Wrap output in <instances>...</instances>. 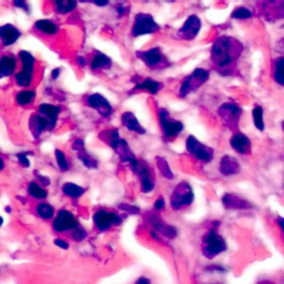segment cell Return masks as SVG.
<instances>
[{
  "mask_svg": "<svg viewBox=\"0 0 284 284\" xmlns=\"http://www.w3.org/2000/svg\"><path fill=\"white\" fill-rule=\"evenodd\" d=\"M244 47L237 38L220 36L211 47V62L213 68L222 75H231L238 66Z\"/></svg>",
  "mask_w": 284,
  "mask_h": 284,
  "instance_id": "1",
  "label": "cell"
},
{
  "mask_svg": "<svg viewBox=\"0 0 284 284\" xmlns=\"http://www.w3.org/2000/svg\"><path fill=\"white\" fill-rule=\"evenodd\" d=\"M226 248H228V246H226L225 240L216 232L214 228L209 230L204 234L202 239V254L207 259H214L215 256L225 252Z\"/></svg>",
  "mask_w": 284,
  "mask_h": 284,
  "instance_id": "2",
  "label": "cell"
},
{
  "mask_svg": "<svg viewBox=\"0 0 284 284\" xmlns=\"http://www.w3.org/2000/svg\"><path fill=\"white\" fill-rule=\"evenodd\" d=\"M194 200V193L191 185L188 182H181L173 190L171 195V207L173 210H181V209L191 206Z\"/></svg>",
  "mask_w": 284,
  "mask_h": 284,
  "instance_id": "3",
  "label": "cell"
},
{
  "mask_svg": "<svg viewBox=\"0 0 284 284\" xmlns=\"http://www.w3.org/2000/svg\"><path fill=\"white\" fill-rule=\"evenodd\" d=\"M209 77H210V72L203 68H197L193 70V72L188 75L182 82V86L180 89V96L185 97L189 93L197 91L198 89L206 83Z\"/></svg>",
  "mask_w": 284,
  "mask_h": 284,
  "instance_id": "4",
  "label": "cell"
},
{
  "mask_svg": "<svg viewBox=\"0 0 284 284\" xmlns=\"http://www.w3.org/2000/svg\"><path fill=\"white\" fill-rule=\"evenodd\" d=\"M217 113H219L222 121L224 122L225 126L228 127L230 130H238L240 118H241L242 114L241 106L233 104V102H225V104L220 106Z\"/></svg>",
  "mask_w": 284,
  "mask_h": 284,
  "instance_id": "5",
  "label": "cell"
},
{
  "mask_svg": "<svg viewBox=\"0 0 284 284\" xmlns=\"http://www.w3.org/2000/svg\"><path fill=\"white\" fill-rule=\"evenodd\" d=\"M185 146L189 153L192 154L195 159H198L201 162L209 163L214 158V150L210 148V146L201 143L193 136L188 137V139L185 141Z\"/></svg>",
  "mask_w": 284,
  "mask_h": 284,
  "instance_id": "6",
  "label": "cell"
},
{
  "mask_svg": "<svg viewBox=\"0 0 284 284\" xmlns=\"http://www.w3.org/2000/svg\"><path fill=\"white\" fill-rule=\"evenodd\" d=\"M159 119L160 123H161L163 135L167 139H175L179 133L183 130V123L178 120L171 119L170 114H169L166 109H160L159 111Z\"/></svg>",
  "mask_w": 284,
  "mask_h": 284,
  "instance_id": "7",
  "label": "cell"
},
{
  "mask_svg": "<svg viewBox=\"0 0 284 284\" xmlns=\"http://www.w3.org/2000/svg\"><path fill=\"white\" fill-rule=\"evenodd\" d=\"M157 30H159V25L154 21L152 16L148 15V13H139V15H137L132 29V35L135 37L153 34Z\"/></svg>",
  "mask_w": 284,
  "mask_h": 284,
  "instance_id": "8",
  "label": "cell"
},
{
  "mask_svg": "<svg viewBox=\"0 0 284 284\" xmlns=\"http://www.w3.org/2000/svg\"><path fill=\"white\" fill-rule=\"evenodd\" d=\"M122 217L114 212H108L106 210H100L93 215V222L96 228L99 231L109 230L112 225H118L121 223Z\"/></svg>",
  "mask_w": 284,
  "mask_h": 284,
  "instance_id": "9",
  "label": "cell"
},
{
  "mask_svg": "<svg viewBox=\"0 0 284 284\" xmlns=\"http://www.w3.org/2000/svg\"><path fill=\"white\" fill-rule=\"evenodd\" d=\"M257 6L260 7L261 15L266 20L277 21L284 19V1L260 2Z\"/></svg>",
  "mask_w": 284,
  "mask_h": 284,
  "instance_id": "10",
  "label": "cell"
},
{
  "mask_svg": "<svg viewBox=\"0 0 284 284\" xmlns=\"http://www.w3.org/2000/svg\"><path fill=\"white\" fill-rule=\"evenodd\" d=\"M52 226L57 232H66V231L74 230L75 228H78L79 224L72 213L67 210H60L58 212L56 219L53 220Z\"/></svg>",
  "mask_w": 284,
  "mask_h": 284,
  "instance_id": "11",
  "label": "cell"
},
{
  "mask_svg": "<svg viewBox=\"0 0 284 284\" xmlns=\"http://www.w3.org/2000/svg\"><path fill=\"white\" fill-rule=\"evenodd\" d=\"M201 19L197 15H191L178 31V36L181 39L192 40L198 36L200 29H201Z\"/></svg>",
  "mask_w": 284,
  "mask_h": 284,
  "instance_id": "12",
  "label": "cell"
},
{
  "mask_svg": "<svg viewBox=\"0 0 284 284\" xmlns=\"http://www.w3.org/2000/svg\"><path fill=\"white\" fill-rule=\"evenodd\" d=\"M87 102L89 106L96 109L102 117H108L112 111V106H110L108 100L99 93H93V95L89 96Z\"/></svg>",
  "mask_w": 284,
  "mask_h": 284,
  "instance_id": "13",
  "label": "cell"
},
{
  "mask_svg": "<svg viewBox=\"0 0 284 284\" xmlns=\"http://www.w3.org/2000/svg\"><path fill=\"white\" fill-rule=\"evenodd\" d=\"M137 56L150 68L158 67L164 61V57L159 48H151L146 51H139L137 52Z\"/></svg>",
  "mask_w": 284,
  "mask_h": 284,
  "instance_id": "14",
  "label": "cell"
},
{
  "mask_svg": "<svg viewBox=\"0 0 284 284\" xmlns=\"http://www.w3.org/2000/svg\"><path fill=\"white\" fill-rule=\"evenodd\" d=\"M230 144L240 154H248L251 151V141L241 132H235L231 137Z\"/></svg>",
  "mask_w": 284,
  "mask_h": 284,
  "instance_id": "15",
  "label": "cell"
},
{
  "mask_svg": "<svg viewBox=\"0 0 284 284\" xmlns=\"http://www.w3.org/2000/svg\"><path fill=\"white\" fill-rule=\"evenodd\" d=\"M222 203L224 208L229 210H246V209H251L252 204L248 202L247 200H243L238 195L225 193L222 197Z\"/></svg>",
  "mask_w": 284,
  "mask_h": 284,
  "instance_id": "16",
  "label": "cell"
},
{
  "mask_svg": "<svg viewBox=\"0 0 284 284\" xmlns=\"http://www.w3.org/2000/svg\"><path fill=\"white\" fill-rule=\"evenodd\" d=\"M240 170H241V166H240V163L235 158L231 157V155H224L221 159L219 164V171L221 175L225 177L235 176L238 175Z\"/></svg>",
  "mask_w": 284,
  "mask_h": 284,
  "instance_id": "17",
  "label": "cell"
},
{
  "mask_svg": "<svg viewBox=\"0 0 284 284\" xmlns=\"http://www.w3.org/2000/svg\"><path fill=\"white\" fill-rule=\"evenodd\" d=\"M20 36L21 33L15 26L4 25L0 27V40H1L3 46H11L20 38Z\"/></svg>",
  "mask_w": 284,
  "mask_h": 284,
  "instance_id": "18",
  "label": "cell"
},
{
  "mask_svg": "<svg viewBox=\"0 0 284 284\" xmlns=\"http://www.w3.org/2000/svg\"><path fill=\"white\" fill-rule=\"evenodd\" d=\"M29 127L35 138L40 137V135H41L44 130H51L50 124L47 121V119H44L42 115H40L39 113H35L31 115L29 120Z\"/></svg>",
  "mask_w": 284,
  "mask_h": 284,
  "instance_id": "19",
  "label": "cell"
},
{
  "mask_svg": "<svg viewBox=\"0 0 284 284\" xmlns=\"http://www.w3.org/2000/svg\"><path fill=\"white\" fill-rule=\"evenodd\" d=\"M60 112V106L49 105V104H42L39 106V114L42 115L44 119L50 124V129L52 130L56 127L58 114Z\"/></svg>",
  "mask_w": 284,
  "mask_h": 284,
  "instance_id": "20",
  "label": "cell"
},
{
  "mask_svg": "<svg viewBox=\"0 0 284 284\" xmlns=\"http://www.w3.org/2000/svg\"><path fill=\"white\" fill-rule=\"evenodd\" d=\"M121 121L128 130L140 133V135H144L145 133V129L141 126L140 122L136 118V115L131 112H124L121 117Z\"/></svg>",
  "mask_w": 284,
  "mask_h": 284,
  "instance_id": "21",
  "label": "cell"
},
{
  "mask_svg": "<svg viewBox=\"0 0 284 284\" xmlns=\"http://www.w3.org/2000/svg\"><path fill=\"white\" fill-rule=\"evenodd\" d=\"M17 62L12 56H3L0 58V79L9 77L16 70Z\"/></svg>",
  "mask_w": 284,
  "mask_h": 284,
  "instance_id": "22",
  "label": "cell"
},
{
  "mask_svg": "<svg viewBox=\"0 0 284 284\" xmlns=\"http://www.w3.org/2000/svg\"><path fill=\"white\" fill-rule=\"evenodd\" d=\"M273 79L280 86L284 87V56L273 60Z\"/></svg>",
  "mask_w": 284,
  "mask_h": 284,
  "instance_id": "23",
  "label": "cell"
},
{
  "mask_svg": "<svg viewBox=\"0 0 284 284\" xmlns=\"http://www.w3.org/2000/svg\"><path fill=\"white\" fill-rule=\"evenodd\" d=\"M19 58L22 62V66H24V69H22V71H24V72L29 73V74H34V70H35V58H34V56L28 51L21 50L19 52Z\"/></svg>",
  "mask_w": 284,
  "mask_h": 284,
  "instance_id": "24",
  "label": "cell"
},
{
  "mask_svg": "<svg viewBox=\"0 0 284 284\" xmlns=\"http://www.w3.org/2000/svg\"><path fill=\"white\" fill-rule=\"evenodd\" d=\"M161 83L155 81L153 79H145L143 82H141L139 84H137L135 87V90H146L149 91L150 93H152V95H155V93H158L160 89H161Z\"/></svg>",
  "mask_w": 284,
  "mask_h": 284,
  "instance_id": "25",
  "label": "cell"
},
{
  "mask_svg": "<svg viewBox=\"0 0 284 284\" xmlns=\"http://www.w3.org/2000/svg\"><path fill=\"white\" fill-rule=\"evenodd\" d=\"M111 65H112V61L109 57H106L104 53H98L96 57L93 58V60L91 61V68L93 70L97 69H109Z\"/></svg>",
  "mask_w": 284,
  "mask_h": 284,
  "instance_id": "26",
  "label": "cell"
},
{
  "mask_svg": "<svg viewBox=\"0 0 284 284\" xmlns=\"http://www.w3.org/2000/svg\"><path fill=\"white\" fill-rule=\"evenodd\" d=\"M36 29L46 35H56L58 33V26L50 20H38L35 24Z\"/></svg>",
  "mask_w": 284,
  "mask_h": 284,
  "instance_id": "27",
  "label": "cell"
},
{
  "mask_svg": "<svg viewBox=\"0 0 284 284\" xmlns=\"http://www.w3.org/2000/svg\"><path fill=\"white\" fill-rule=\"evenodd\" d=\"M62 191L66 195H68L70 198H79L81 197L84 192V189L79 186L78 184H74L72 182H67L62 186Z\"/></svg>",
  "mask_w": 284,
  "mask_h": 284,
  "instance_id": "28",
  "label": "cell"
},
{
  "mask_svg": "<svg viewBox=\"0 0 284 284\" xmlns=\"http://www.w3.org/2000/svg\"><path fill=\"white\" fill-rule=\"evenodd\" d=\"M36 210L38 215L44 220H50L55 215V209L49 203H39Z\"/></svg>",
  "mask_w": 284,
  "mask_h": 284,
  "instance_id": "29",
  "label": "cell"
},
{
  "mask_svg": "<svg viewBox=\"0 0 284 284\" xmlns=\"http://www.w3.org/2000/svg\"><path fill=\"white\" fill-rule=\"evenodd\" d=\"M253 115V122L257 130L263 131L264 130V120H263V109L261 106H255L252 111Z\"/></svg>",
  "mask_w": 284,
  "mask_h": 284,
  "instance_id": "30",
  "label": "cell"
},
{
  "mask_svg": "<svg viewBox=\"0 0 284 284\" xmlns=\"http://www.w3.org/2000/svg\"><path fill=\"white\" fill-rule=\"evenodd\" d=\"M28 192H29V194H30L33 198H35V199H40V200L46 199L47 195H48L47 191L44 190V189H42L41 186L36 183V182H31V183H29Z\"/></svg>",
  "mask_w": 284,
  "mask_h": 284,
  "instance_id": "31",
  "label": "cell"
},
{
  "mask_svg": "<svg viewBox=\"0 0 284 284\" xmlns=\"http://www.w3.org/2000/svg\"><path fill=\"white\" fill-rule=\"evenodd\" d=\"M36 98V92L34 90H24L18 93L16 97V100L18 105L26 106L29 105L30 102H33Z\"/></svg>",
  "mask_w": 284,
  "mask_h": 284,
  "instance_id": "32",
  "label": "cell"
},
{
  "mask_svg": "<svg viewBox=\"0 0 284 284\" xmlns=\"http://www.w3.org/2000/svg\"><path fill=\"white\" fill-rule=\"evenodd\" d=\"M56 10L59 13H68L71 12L77 7V2L70 1V0H59L56 1Z\"/></svg>",
  "mask_w": 284,
  "mask_h": 284,
  "instance_id": "33",
  "label": "cell"
},
{
  "mask_svg": "<svg viewBox=\"0 0 284 284\" xmlns=\"http://www.w3.org/2000/svg\"><path fill=\"white\" fill-rule=\"evenodd\" d=\"M78 158L81 160V162L88 169H97V167H98L97 160H95L92 157H90V155H89L86 152V150H84V149L78 151Z\"/></svg>",
  "mask_w": 284,
  "mask_h": 284,
  "instance_id": "34",
  "label": "cell"
},
{
  "mask_svg": "<svg viewBox=\"0 0 284 284\" xmlns=\"http://www.w3.org/2000/svg\"><path fill=\"white\" fill-rule=\"evenodd\" d=\"M231 17H232L233 19L247 20V19H250V18L252 17V12L250 9H248L246 7H239L232 12Z\"/></svg>",
  "mask_w": 284,
  "mask_h": 284,
  "instance_id": "35",
  "label": "cell"
},
{
  "mask_svg": "<svg viewBox=\"0 0 284 284\" xmlns=\"http://www.w3.org/2000/svg\"><path fill=\"white\" fill-rule=\"evenodd\" d=\"M16 81L20 87H29L33 82V74H29L24 71H20L16 74Z\"/></svg>",
  "mask_w": 284,
  "mask_h": 284,
  "instance_id": "36",
  "label": "cell"
},
{
  "mask_svg": "<svg viewBox=\"0 0 284 284\" xmlns=\"http://www.w3.org/2000/svg\"><path fill=\"white\" fill-rule=\"evenodd\" d=\"M55 155H56L58 166L60 167L61 171H68L69 170V164H68V161H67L65 154L62 153V151L59 149H57L55 151Z\"/></svg>",
  "mask_w": 284,
  "mask_h": 284,
  "instance_id": "37",
  "label": "cell"
},
{
  "mask_svg": "<svg viewBox=\"0 0 284 284\" xmlns=\"http://www.w3.org/2000/svg\"><path fill=\"white\" fill-rule=\"evenodd\" d=\"M158 167L160 169V171H161L162 175L167 178V179H173V175L170 170V168L168 166V162L166 160L162 159V158H159L158 159Z\"/></svg>",
  "mask_w": 284,
  "mask_h": 284,
  "instance_id": "38",
  "label": "cell"
},
{
  "mask_svg": "<svg viewBox=\"0 0 284 284\" xmlns=\"http://www.w3.org/2000/svg\"><path fill=\"white\" fill-rule=\"evenodd\" d=\"M154 188V183L151 176L141 178V190L143 193H149Z\"/></svg>",
  "mask_w": 284,
  "mask_h": 284,
  "instance_id": "39",
  "label": "cell"
},
{
  "mask_svg": "<svg viewBox=\"0 0 284 284\" xmlns=\"http://www.w3.org/2000/svg\"><path fill=\"white\" fill-rule=\"evenodd\" d=\"M71 237L73 238V240H77V241H82V240L86 239L87 232H86V230H83L82 228L78 226V228H75L74 230H72Z\"/></svg>",
  "mask_w": 284,
  "mask_h": 284,
  "instance_id": "40",
  "label": "cell"
},
{
  "mask_svg": "<svg viewBox=\"0 0 284 284\" xmlns=\"http://www.w3.org/2000/svg\"><path fill=\"white\" fill-rule=\"evenodd\" d=\"M17 157H18V160H19V163L21 164L22 167L28 168L30 166L29 160H28V158H27V153H18Z\"/></svg>",
  "mask_w": 284,
  "mask_h": 284,
  "instance_id": "41",
  "label": "cell"
},
{
  "mask_svg": "<svg viewBox=\"0 0 284 284\" xmlns=\"http://www.w3.org/2000/svg\"><path fill=\"white\" fill-rule=\"evenodd\" d=\"M55 244H56V246L59 247V248H64V250H67V248H69V244L67 243V242H65V241H62V240H60V239H56L55 240Z\"/></svg>",
  "mask_w": 284,
  "mask_h": 284,
  "instance_id": "42",
  "label": "cell"
},
{
  "mask_svg": "<svg viewBox=\"0 0 284 284\" xmlns=\"http://www.w3.org/2000/svg\"><path fill=\"white\" fill-rule=\"evenodd\" d=\"M164 200L162 198H159L157 201L154 202V208L157 209V210H162V209L164 208Z\"/></svg>",
  "mask_w": 284,
  "mask_h": 284,
  "instance_id": "43",
  "label": "cell"
},
{
  "mask_svg": "<svg viewBox=\"0 0 284 284\" xmlns=\"http://www.w3.org/2000/svg\"><path fill=\"white\" fill-rule=\"evenodd\" d=\"M13 4H15L16 7H19L21 9H24V10H26L27 12H29L28 4H27L25 1H15V2H13Z\"/></svg>",
  "mask_w": 284,
  "mask_h": 284,
  "instance_id": "44",
  "label": "cell"
},
{
  "mask_svg": "<svg viewBox=\"0 0 284 284\" xmlns=\"http://www.w3.org/2000/svg\"><path fill=\"white\" fill-rule=\"evenodd\" d=\"M73 149L75 150H83L84 149V143H83V141L82 140H75L74 141V143H73Z\"/></svg>",
  "mask_w": 284,
  "mask_h": 284,
  "instance_id": "45",
  "label": "cell"
},
{
  "mask_svg": "<svg viewBox=\"0 0 284 284\" xmlns=\"http://www.w3.org/2000/svg\"><path fill=\"white\" fill-rule=\"evenodd\" d=\"M119 208H121L123 209V210H126V211H129V212H131V213H136L139 211V209H137L136 207H131V206H120Z\"/></svg>",
  "mask_w": 284,
  "mask_h": 284,
  "instance_id": "46",
  "label": "cell"
},
{
  "mask_svg": "<svg viewBox=\"0 0 284 284\" xmlns=\"http://www.w3.org/2000/svg\"><path fill=\"white\" fill-rule=\"evenodd\" d=\"M59 74H60V69L59 68L53 69L52 72H51V78L52 79H57L58 77H59Z\"/></svg>",
  "mask_w": 284,
  "mask_h": 284,
  "instance_id": "47",
  "label": "cell"
},
{
  "mask_svg": "<svg viewBox=\"0 0 284 284\" xmlns=\"http://www.w3.org/2000/svg\"><path fill=\"white\" fill-rule=\"evenodd\" d=\"M278 224H279V226L280 228H281V230H282V232L284 233V217H278Z\"/></svg>",
  "mask_w": 284,
  "mask_h": 284,
  "instance_id": "48",
  "label": "cell"
},
{
  "mask_svg": "<svg viewBox=\"0 0 284 284\" xmlns=\"http://www.w3.org/2000/svg\"><path fill=\"white\" fill-rule=\"evenodd\" d=\"M137 284H150V281H149L148 279H145V278H140L139 280H138Z\"/></svg>",
  "mask_w": 284,
  "mask_h": 284,
  "instance_id": "49",
  "label": "cell"
},
{
  "mask_svg": "<svg viewBox=\"0 0 284 284\" xmlns=\"http://www.w3.org/2000/svg\"><path fill=\"white\" fill-rule=\"evenodd\" d=\"M77 61H78V64L80 65V66H86V59H84V58H82V57H78L77 58Z\"/></svg>",
  "mask_w": 284,
  "mask_h": 284,
  "instance_id": "50",
  "label": "cell"
},
{
  "mask_svg": "<svg viewBox=\"0 0 284 284\" xmlns=\"http://www.w3.org/2000/svg\"><path fill=\"white\" fill-rule=\"evenodd\" d=\"M95 4H97V6H100V7H104V6H106V4H108V1H100V2H98V1H95L93 2Z\"/></svg>",
  "mask_w": 284,
  "mask_h": 284,
  "instance_id": "51",
  "label": "cell"
},
{
  "mask_svg": "<svg viewBox=\"0 0 284 284\" xmlns=\"http://www.w3.org/2000/svg\"><path fill=\"white\" fill-rule=\"evenodd\" d=\"M3 167H4V164H3V160L1 159V157H0V171L2 170Z\"/></svg>",
  "mask_w": 284,
  "mask_h": 284,
  "instance_id": "52",
  "label": "cell"
},
{
  "mask_svg": "<svg viewBox=\"0 0 284 284\" xmlns=\"http://www.w3.org/2000/svg\"><path fill=\"white\" fill-rule=\"evenodd\" d=\"M257 284H273V283H271V282H269V281H261V282H259Z\"/></svg>",
  "mask_w": 284,
  "mask_h": 284,
  "instance_id": "53",
  "label": "cell"
},
{
  "mask_svg": "<svg viewBox=\"0 0 284 284\" xmlns=\"http://www.w3.org/2000/svg\"><path fill=\"white\" fill-rule=\"evenodd\" d=\"M118 12L120 13V15H123V12H124V10H123V8H119V10H118Z\"/></svg>",
  "mask_w": 284,
  "mask_h": 284,
  "instance_id": "54",
  "label": "cell"
},
{
  "mask_svg": "<svg viewBox=\"0 0 284 284\" xmlns=\"http://www.w3.org/2000/svg\"><path fill=\"white\" fill-rule=\"evenodd\" d=\"M2 223H3V220H2V217H1V216H0V226H1V225H2Z\"/></svg>",
  "mask_w": 284,
  "mask_h": 284,
  "instance_id": "55",
  "label": "cell"
},
{
  "mask_svg": "<svg viewBox=\"0 0 284 284\" xmlns=\"http://www.w3.org/2000/svg\"><path fill=\"white\" fill-rule=\"evenodd\" d=\"M282 129H283V131H284V121L282 122Z\"/></svg>",
  "mask_w": 284,
  "mask_h": 284,
  "instance_id": "56",
  "label": "cell"
},
{
  "mask_svg": "<svg viewBox=\"0 0 284 284\" xmlns=\"http://www.w3.org/2000/svg\"><path fill=\"white\" fill-rule=\"evenodd\" d=\"M212 284H213V283H212Z\"/></svg>",
  "mask_w": 284,
  "mask_h": 284,
  "instance_id": "57",
  "label": "cell"
}]
</instances>
